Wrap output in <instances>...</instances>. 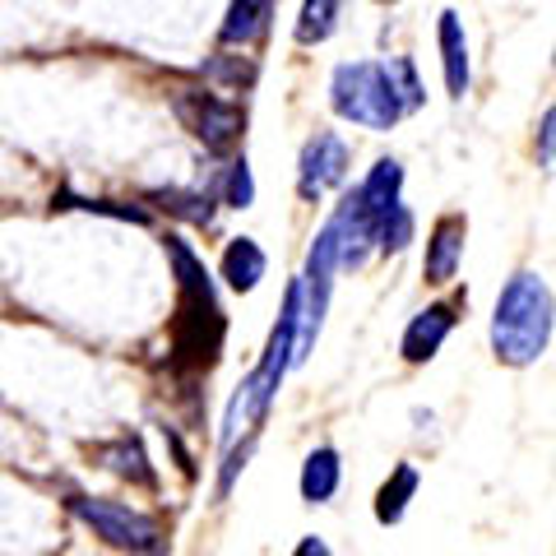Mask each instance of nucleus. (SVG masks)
Here are the masks:
<instances>
[{
    "label": "nucleus",
    "mask_w": 556,
    "mask_h": 556,
    "mask_svg": "<svg viewBox=\"0 0 556 556\" xmlns=\"http://www.w3.org/2000/svg\"><path fill=\"white\" fill-rule=\"evenodd\" d=\"M538 163L543 167L556 163V102L543 112V121H538Z\"/></svg>",
    "instance_id": "23"
},
{
    "label": "nucleus",
    "mask_w": 556,
    "mask_h": 556,
    "mask_svg": "<svg viewBox=\"0 0 556 556\" xmlns=\"http://www.w3.org/2000/svg\"><path fill=\"white\" fill-rule=\"evenodd\" d=\"M413 208L408 204H394L386 218H380V228H376V251H386V255H399L413 241Z\"/></svg>",
    "instance_id": "19"
},
{
    "label": "nucleus",
    "mask_w": 556,
    "mask_h": 556,
    "mask_svg": "<svg viewBox=\"0 0 556 556\" xmlns=\"http://www.w3.org/2000/svg\"><path fill=\"white\" fill-rule=\"evenodd\" d=\"M251 450H255V431H251V437H241V445H228V455H223V468H218V501H228V496H232L237 473L247 468Z\"/></svg>",
    "instance_id": "22"
},
{
    "label": "nucleus",
    "mask_w": 556,
    "mask_h": 556,
    "mask_svg": "<svg viewBox=\"0 0 556 556\" xmlns=\"http://www.w3.org/2000/svg\"><path fill=\"white\" fill-rule=\"evenodd\" d=\"M464 237H468L464 214H445L437 228H431L427 260H422V278H427L431 288H445L450 278L459 274V265H464Z\"/></svg>",
    "instance_id": "8"
},
{
    "label": "nucleus",
    "mask_w": 556,
    "mask_h": 556,
    "mask_svg": "<svg viewBox=\"0 0 556 556\" xmlns=\"http://www.w3.org/2000/svg\"><path fill=\"white\" fill-rule=\"evenodd\" d=\"M153 200H163L167 214L195 223V228H208V223H214V200L200 195V190H177V186H167V190H159Z\"/></svg>",
    "instance_id": "17"
},
{
    "label": "nucleus",
    "mask_w": 556,
    "mask_h": 556,
    "mask_svg": "<svg viewBox=\"0 0 556 556\" xmlns=\"http://www.w3.org/2000/svg\"><path fill=\"white\" fill-rule=\"evenodd\" d=\"M417 464H394L390 468V478L380 482V492H376V519L380 525H399V519L408 515V501L417 496Z\"/></svg>",
    "instance_id": "15"
},
{
    "label": "nucleus",
    "mask_w": 556,
    "mask_h": 556,
    "mask_svg": "<svg viewBox=\"0 0 556 556\" xmlns=\"http://www.w3.org/2000/svg\"><path fill=\"white\" fill-rule=\"evenodd\" d=\"M98 464L108 468V473L116 478H126L130 486H144V492H159V473H153V464H149V450L139 437H116L108 445H98L93 450Z\"/></svg>",
    "instance_id": "9"
},
{
    "label": "nucleus",
    "mask_w": 556,
    "mask_h": 556,
    "mask_svg": "<svg viewBox=\"0 0 556 556\" xmlns=\"http://www.w3.org/2000/svg\"><path fill=\"white\" fill-rule=\"evenodd\" d=\"M441 70H445V89L450 98H464L468 93V33L459 24L455 10L441 14Z\"/></svg>",
    "instance_id": "12"
},
{
    "label": "nucleus",
    "mask_w": 556,
    "mask_h": 556,
    "mask_svg": "<svg viewBox=\"0 0 556 556\" xmlns=\"http://www.w3.org/2000/svg\"><path fill=\"white\" fill-rule=\"evenodd\" d=\"M556 329V302L552 288L538 274H515L496 298L492 311V353L501 367H533L547 353Z\"/></svg>",
    "instance_id": "2"
},
{
    "label": "nucleus",
    "mask_w": 556,
    "mask_h": 556,
    "mask_svg": "<svg viewBox=\"0 0 556 556\" xmlns=\"http://www.w3.org/2000/svg\"><path fill=\"white\" fill-rule=\"evenodd\" d=\"M339 10L343 0H302V14H298V42L302 47H320L325 38H334L339 28Z\"/></svg>",
    "instance_id": "16"
},
{
    "label": "nucleus",
    "mask_w": 556,
    "mask_h": 556,
    "mask_svg": "<svg viewBox=\"0 0 556 556\" xmlns=\"http://www.w3.org/2000/svg\"><path fill=\"white\" fill-rule=\"evenodd\" d=\"M172 278H177V320H172V371L200 376L218 362L223 334H228V316H223L218 288L208 278L204 260L186 247L181 237L163 241Z\"/></svg>",
    "instance_id": "1"
},
{
    "label": "nucleus",
    "mask_w": 556,
    "mask_h": 556,
    "mask_svg": "<svg viewBox=\"0 0 556 556\" xmlns=\"http://www.w3.org/2000/svg\"><path fill=\"white\" fill-rule=\"evenodd\" d=\"M339 482H343V459H339V450L334 445H316L306 455L302 464V501L306 506H325V501H334L339 496Z\"/></svg>",
    "instance_id": "11"
},
{
    "label": "nucleus",
    "mask_w": 556,
    "mask_h": 556,
    "mask_svg": "<svg viewBox=\"0 0 556 556\" xmlns=\"http://www.w3.org/2000/svg\"><path fill=\"white\" fill-rule=\"evenodd\" d=\"M455 325H459V302H437V306L417 311L404 329V339H399V353H404V362H413V367H422V362H431L445 348V339L455 334Z\"/></svg>",
    "instance_id": "7"
},
{
    "label": "nucleus",
    "mask_w": 556,
    "mask_h": 556,
    "mask_svg": "<svg viewBox=\"0 0 556 556\" xmlns=\"http://www.w3.org/2000/svg\"><path fill=\"white\" fill-rule=\"evenodd\" d=\"M269 33V0H232L228 5V20L218 28V42L223 47H251Z\"/></svg>",
    "instance_id": "14"
},
{
    "label": "nucleus",
    "mask_w": 556,
    "mask_h": 556,
    "mask_svg": "<svg viewBox=\"0 0 556 556\" xmlns=\"http://www.w3.org/2000/svg\"><path fill=\"white\" fill-rule=\"evenodd\" d=\"M265 269H269V255L260 251L255 237H232L228 247H223L218 274H223V283H228L232 292H255L260 278H265Z\"/></svg>",
    "instance_id": "10"
},
{
    "label": "nucleus",
    "mask_w": 556,
    "mask_h": 556,
    "mask_svg": "<svg viewBox=\"0 0 556 556\" xmlns=\"http://www.w3.org/2000/svg\"><path fill=\"white\" fill-rule=\"evenodd\" d=\"M163 437H167V445H172V455H177V464H181V473L186 478H195V459H190V450H186V441L177 437L172 427H163Z\"/></svg>",
    "instance_id": "24"
},
{
    "label": "nucleus",
    "mask_w": 556,
    "mask_h": 556,
    "mask_svg": "<svg viewBox=\"0 0 556 556\" xmlns=\"http://www.w3.org/2000/svg\"><path fill=\"white\" fill-rule=\"evenodd\" d=\"M292 556H334V552H329V547H325V538H316V533H306V538H302V543H298V547H292Z\"/></svg>",
    "instance_id": "25"
},
{
    "label": "nucleus",
    "mask_w": 556,
    "mask_h": 556,
    "mask_svg": "<svg viewBox=\"0 0 556 556\" xmlns=\"http://www.w3.org/2000/svg\"><path fill=\"white\" fill-rule=\"evenodd\" d=\"M223 204H228V208H251L255 204V181H251L247 153L228 163V177H223Z\"/></svg>",
    "instance_id": "21"
},
{
    "label": "nucleus",
    "mask_w": 556,
    "mask_h": 556,
    "mask_svg": "<svg viewBox=\"0 0 556 556\" xmlns=\"http://www.w3.org/2000/svg\"><path fill=\"white\" fill-rule=\"evenodd\" d=\"M380 5H394V0H380Z\"/></svg>",
    "instance_id": "26"
},
{
    "label": "nucleus",
    "mask_w": 556,
    "mask_h": 556,
    "mask_svg": "<svg viewBox=\"0 0 556 556\" xmlns=\"http://www.w3.org/2000/svg\"><path fill=\"white\" fill-rule=\"evenodd\" d=\"M329 102L343 121H353L362 130H394L408 116L404 98L394 93L386 61H348L329 79Z\"/></svg>",
    "instance_id": "3"
},
{
    "label": "nucleus",
    "mask_w": 556,
    "mask_h": 556,
    "mask_svg": "<svg viewBox=\"0 0 556 556\" xmlns=\"http://www.w3.org/2000/svg\"><path fill=\"white\" fill-rule=\"evenodd\" d=\"M386 70H390L394 93L404 98V108H408V112L422 108V102H427V89H422V79H417V65H413L408 56H390V61H386Z\"/></svg>",
    "instance_id": "20"
},
{
    "label": "nucleus",
    "mask_w": 556,
    "mask_h": 556,
    "mask_svg": "<svg viewBox=\"0 0 556 556\" xmlns=\"http://www.w3.org/2000/svg\"><path fill=\"white\" fill-rule=\"evenodd\" d=\"M348 167H353V153L334 130H316L302 144V159H298V195L302 200H320L325 190L343 186Z\"/></svg>",
    "instance_id": "6"
},
{
    "label": "nucleus",
    "mask_w": 556,
    "mask_h": 556,
    "mask_svg": "<svg viewBox=\"0 0 556 556\" xmlns=\"http://www.w3.org/2000/svg\"><path fill=\"white\" fill-rule=\"evenodd\" d=\"M56 208H84V214L121 218V223H135V228H149V223H153L149 208L126 204V200H79V195H56Z\"/></svg>",
    "instance_id": "18"
},
{
    "label": "nucleus",
    "mask_w": 556,
    "mask_h": 556,
    "mask_svg": "<svg viewBox=\"0 0 556 556\" xmlns=\"http://www.w3.org/2000/svg\"><path fill=\"white\" fill-rule=\"evenodd\" d=\"M172 108H177V121L208 153H228L241 139V126H247V112H241L232 98L208 93V89H181L172 98Z\"/></svg>",
    "instance_id": "5"
},
{
    "label": "nucleus",
    "mask_w": 556,
    "mask_h": 556,
    "mask_svg": "<svg viewBox=\"0 0 556 556\" xmlns=\"http://www.w3.org/2000/svg\"><path fill=\"white\" fill-rule=\"evenodd\" d=\"M70 510L84 529H93L108 547L126 552V556H172L167 547V529L159 515L135 510L126 501H108V496H70Z\"/></svg>",
    "instance_id": "4"
},
{
    "label": "nucleus",
    "mask_w": 556,
    "mask_h": 556,
    "mask_svg": "<svg viewBox=\"0 0 556 556\" xmlns=\"http://www.w3.org/2000/svg\"><path fill=\"white\" fill-rule=\"evenodd\" d=\"M357 195L362 204L376 214V223L390 214L394 204H404V167H399V159H380L371 172H367V181L357 186Z\"/></svg>",
    "instance_id": "13"
}]
</instances>
